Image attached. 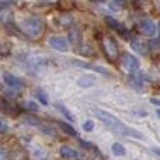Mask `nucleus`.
<instances>
[{
    "mask_svg": "<svg viewBox=\"0 0 160 160\" xmlns=\"http://www.w3.org/2000/svg\"><path fill=\"white\" fill-rule=\"evenodd\" d=\"M93 112H94V115H96L97 118H98L100 121L105 125V127L110 128V129L114 133H117V135L133 136V138H138V139H143V136H142L141 132H138V131H135V129H132V128L127 127V125H125L122 121H119L117 117L111 115V114L107 112V111L100 110V108H93Z\"/></svg>",
    "mask_w": 160,
    "mask_h": 160,
    "instance_id": "obj_1",
    "label": "nucleus"
},
{
    "mask_svg": "<svg viewBox=\"0 0 160 160\" xmlns=\"http://www.w3.org/2000/svg\"><path fill=\"white\" fill-rule=\"evenodd\" d=\"M20 28L28 38H38L44 31V21L38 16H30L22 20Z\"/></svg>",
    "mask_w": 160,
    "mask_h": 160,
    "instance_id": "obj_2",
    "label": "nucleus"
},
{
    "mask_svg": "<svg viewBox=\"0 0 160 160\" xmlns=\"http://www.w3.org/2000/svg\"><path fill=\"white\" fill-rule=\"evenodd\" d=\"M101 45H102V49H104V53L110 61L115 62L117 59L119 58V49H118V45H117L115 39L112 37H102L101 39Z\"/></svg>",
    "mask_w": 160,
    "mask_h": 160,
    "instance_id": "obj_3",
    "label": "nucleus"
},
{
    "mask_svg": "<svg viewBox=\"0 0 160 160\" xmlns=\"http://www.w3.org/2000/svg\"><path fill=\"white\" fill-rule=\"evenodd\" d=\"M121 68L127 70L131 75H135L141 68V62L136 56L131 55V53H122L121 55Z\"/></svg>",
    "mask_w": 160,
    "mask_h": 160,
    "instance_id": "obj_4",
    "label": "nucleus"
},
{
    "mask_svg": "<svg viewBox=\"0 0 160 160\" xmlns=\"http://www.w3.org/2000/svg\"><path fill=\"white\" fill-rule=\"evenodd\" d=\"M138 30L141 31L143 35L152 37V35H155L156 34V25L150 18L143 17V18H141L139 20V22H138Z\"/></svg>",
    "mask_w": 160,
    "mask_h": 160,
    "instance_id": "obj_5",
    "label": "nucleus"
},
{
    "mask_svg": "<svg viewBox=\"0 0 160 160\" xmlns=\"http://www.w3.org/2000/svg\"><path fill=\"white\" fill-rule=\"evenodd\" d=\"M105 22H107V25L110 28H112V30H115L117 32H119L122 37H127V28H125V25L122 24V22H119L118 20H115L114 17H111V16H107L105 17Z\"/></svg>",
    "mask_w": 160,
    "mask_h": 160,
    "instance_id": "obj_6",
    "label": "nucleus"
},
{
    "mask_svg": "<svg viewBox=\"0 0 160 160\" xmlns=\"http://www.w3.org/2000/svg\"><path fill=\"white\" fill-rule=\"evenodd\" d=\"M49 45L56 51H61V52H66L69 49V45L68 41L63 37H51L49 38Z\"/></svg>",
    "mask_w": 160,
    "mask_h": 160,
    "instance_id": "obj_7",
    "label": "nucleus"
},
{
    "mask_svg": "<svg viewBox=\"0 0 160 160\" xmlns=\"http://www.w3.org/2000/svg\"><path fill=\"white\" fill-rule=\"evenodd\" d=\"M3 80H4V83L10 88H21L22 86H24V83H22L21 79L14 76V75H11V73H8V72L3 73Z\"/></svg>",
    "mask_w": 160,
    "mask_h": 160,
    "instance_id": "obj_8",
    "label": "nucleus"
},
{
    "mask_svg": "<svg viewBox=\"0 0 160 160\" xmlns=\"http://www.w3.org/2000/svg\"><path fill=\"white\" fill-rule=\"evenodd\" d=\"M61 156L63 159H69V160L79 159V152L75 150L73 148L68 146V145H63V146H61Z\"/></svg>",
    "mask_w": 160,
    "mask_h": 160,
    "instance_id": "obj_9",
    "label": "nucleus"
},
{
    "mask_svg": "<svg viewBox=\"0 0 160 160\" xmlns=\"http://www.w3.org/2000/svg\"><path fill=\"white\" fill-rule=\"evenodd\" d=\"M131 47H132V49L135 51V52H138V53H146L149 45H146L143 41H141L139 38H132L131 39Z\"/></svg>",
    "mask_w": 160,
    "mask_h": 160,
    "instance_id": "obj_10",
    "label": "nucleus"
},
{
    "mask_svg": "<svg viewBox=\"0 0 160 160\" xmlns=\"http://www.w3.org/2000/svg\"><path fill=\"white\" fill-rule=\"evenodd\" d=\"M2 111L4 114H8V115H13V117H16L18 114V108L14 104H11V101H8L6 98L2 101Z\"/></svg>",
    "mask_w": 160,
    "mask_h": 160,
    "instance_id": "obj_11",
    "label": "nucleus"
},
{
    "mask_svg": "<svg viewBox=\"0 0 160 160\" xmlns=\"http://www.w3.org/2000/svg\"><path fill=\"white\" fill-rule=\"evenodd\" d=\"M68 37H69L70 44L79 45V42H80V30H79L78 25H73V27H70L69 32H68Z\"/></svg>",
    "mask_w": 160,
    "mask_h": 160,
    "instance_id": "obj_12",
    "label": "nucleus"
},
{
    "mask_svg": "<svg viewBox=\"0 0 160 160\" xmlns=\"http://www.w3.org/2000/svg\"><path fill=\"white\" fill-rule=\"evenodd\" d=\"M75 65H78V66H83L84 69H88V70H94V72L97 73H104V75H108V70L105 69V68H101V66H96V65H91V63H84V62H78L75 61L73 62Z\"/></svg>",
    "mask_w": 160,
    "mask_h": 160,
    "instance_id": "obj_13",
    "label": "nucleus"
},
{
    "mask_svg": "<svg viewBox=\"0 0 160 160\" xmlns=\"http://www.w3.org/2000/svg\"><path fill=\"white\" fill-rule=\"evenodd\" d=\"M129 84L132 86L133 88H136L138 91H142V87H143V79L139 75H131L129 76Z\"/></svg>",
    "mask_w": 160,
    "mask_h": 160,
    "instance_id": "obj_14",
    "label": "nucleus"
},
{
    "mask_svg": "<svg viewBox=\"0 0 160 160\" xmlns=\"http://www.w3.org/2000/svg\"><path fill=\"white\" fill-rule=\"evenodd\" d=\"M22 122L27 125H31V127H41V121L34 115H24L22 117Z\"/></svg>",
    "mask_w": 160,
    "mask_h": 160,
    "instance_id": "obj_15",
    "label": "nucleus"
},
{
    "mask_svg": "<svg viewBox=\"0 0 160 160\" xmlns=\"http://www.w3.org/2000/svg\"><path fill=\"white\" fill-rule=\"evenodd\" d=\"M58 22L61 25H70V27H73V18H72V16L70 14H68V13H63L62 16H59L58 17Z\"/></svg>",
    "mask_w": 160,
    "mask_h": 160,
    "instance_id": "obj_16",
    "label": "nucleus"
},
{
    "mask_svg": "<svg viewBox=\"0 0 160 160\" xmlns=\"http://www.w3.org/2000/svg\"><path fill=\"white\" fill-rule=\"evenodd\" d=\"M111 150H112V153L115 156H124L125 153H127V150H125V148L122 146L121 143H118V142H115V143H112V146H111Z\"/></svg>",
    "mask_w": 160,
    "mask_h": 160,
    "instance_id": "obj_17",
    "label": "nucleus"
},
{
    "mask_svg": "<svg viewBox=\"0 0 160 160\" xmlns=\"http://www.w3.org/2000/svg\"><path fill=\"white\" fill-rule=\"evenodd\" d=\"M58 124H59V127H61L62 129H63V132H66L68 135H70V136H76V131L73 129V128L70 127L69 124H66V122H62V121H59Z\"/></svg>",
    "mask_w": 160,
    "mask_h": 160,
    "instance_id": "obj_18",
    "label": "nucleus"
},
{
    "mask_svg": "<svg viewBox=\"0 0 160 160\" xmlns=\"http://www.w3.org/2000/svg\"><path fill=\"white\" fill-rule=\"evenodd\" d=\"M37 98H38L44 105H48V102H49V101H48L47 93H45L44 90H41V88H38V90H37Z\"/></svg>",
    "mask_w": 160,
    "mask_h": 160,
    "instance_id": "obj_19",
    "label": "nucleus"
},
{
    "mask_svg": "<svg viewBox=\"0 0 160 160\" xmlns=\"http://www.w3.org/2000/svg\"><path fill=\"white\" fill-rule=\"evenodd\" d=\"M56 108H58V110L61 111L62 114H63V117H66V118L69 119L70 122H72L73 119H75V118H73V115H72V114H70V111L68 110L66 107H63V105H62V104H58V105H56Z\"/></svg>",
    "mask_w": 160,
    "mask_h": 160,
    "instance_id": "obj_20",
    "label": "nucleus"
},
{
    "mask_svg": "<svg viewBox=\"0 0 160 160\" xmlns=\"http://www.w3.org/2000/svg\"><path fill=\"white\" fill-rule=\"evenodd\" d=\"M148 45H149V49L152 51L153 53H156V52H159L160 51V39H156V38L152 39Z\"/></svg>",
    "mask_w": 160,
    "mask_h": 160,
    "instance_id": "obj_21",
    "label": "nucleus"
},
{
    "mask_svg": "<svg viewBox=\"0 0 160 160\" xmlns=\"http://www.w3.org/2000/svg\"><path fill=\"white\" fill-rule=\"evenodd\" d=\"M79 143L82 145L84 149H88V150H93V152H96V153H98L100 155V152H98V149H97L96 146H94L93 143H88V142H84V141H82V139H79Z\"/></svg>",
    "mask_w": 160,
    "mask_h": 160,
    "instance_id": "obj_22",
    "label": "nucleus"
},
{
    "mask_svg": "<svg viewBox=\"0 0 160 160\" xmlns=\"http://www.w3.org/2000/svg\"><path fill=\"white\" fill-rule=\"evenodd\" d=\"M24 108L28 111H37L38 110V105L34 101H31V100H27V101H24Z\"/></svg>",
    "mask_w": 160,
    "mask_h": 160,
    "instance_id": "obj_23",
    "label": "nucleus"
},
{
    "mask_svg": "<svg viewBox=\"0 0 160 160\" xmlns=\"http://www.w3.org/2000/svg\"><path fill=\"white\" fill-rule=\"evenodd\" d=\"M93 80H91V78H82L78 82V84L79 86H82V87H90L91 84H93Z\"/></svg>",
    "mask_w": 160,
    "mask_h": 160,
    "instance_id": "obj_24",
    "label": "nucleus"
},
{
    "mask_svg": "<svg viewBox=\"0 0 160 160\" xmlns=\"http://www.w3.org/2000/svg\"><path fill=\"white\" fill-rule=\"evenodd\" d=\"M39 128H41L42 132L48 133V135H51V136H55V129H53L52 127H49V125H45V127H44V125H41Z\"/></svg>",
    "mask_w": 160,
    "mask_h": 160,
    "instance_id": "obj_25",
    "label": "nucleus"
},
{
    "mask_svg": "<svg viewBox=\"0 0 160 160\" xmlns=\"http://www.w3.org/2000/svg\"><path fill=\"white\" fill-rule=\"evenodd\" d=\"M93 128H94V124H93V121H90V119H87V121L83 124V129H84L86 132H90V131H93Z\"/></svg>",
    "mask_w": 160,
    "mask_h": 160,
    "instance_id": "obj_26",
    "label": "nucleus"
},
{
    "mask_svg": "<svg viewBox=\"0 0 160 160\" xmlns=\"http://www.w3.org/2000/svg\"><path fill=\"white\" fill-rule=\"evenodd\" d=\"M59 7H66V11L69 7H72V3H59Z\"/></svg>",
    "mask_w": 160,
    "mask_h": 160,
    "instance_id": "obj_27",
    "label": "nucleus"
},
{
    "mask_svg": "<svg viewBox=\"0 0 160 160\" xmlns=\"http://www.w3.org/2000/svg\"><path fill=\"white\" fill-rule=\"evenodd\" d=\"M150 102H152V104H155V105H160V100L155 98V97H152V98H150Z\"/></svg>",
    "mask_w": 160,
    "mask_h": 160,
    "instance_id": "obj_28",
    "label": "nucleus"
},
{
    "mask_svg": "<svg viewBox=\"0 0 160 160\" xmlns=\"http://www.w3.org/2000/svg\"><path fill=\"white\" fill-rule=\"evenodd\" d=\"M0 124H2V132L4 133V132H6V129H7V127H6V122L2 119V121H0Z\"/></svg>",
    "mask_w": 160,
    "mask_h": 160,
    "instance_id": "obj_29",
    "label": "nucleus"
},
{
    "mask_svg": "<svg viewBox=\"0 0 160 160\" xmlns=\"http://www.w3.org/2000/svg\"><path fill=\"white\" fill-rule=\"evenodd\" d=\"M153 153H156L158 156H160V149H158V148H153Z\"/></svg>",
    "mask_w": 160,
    "mask_h": 160,
    "instance_id": "obj_30",
    "label": "nucleus"
},
{
    "mask_svg": "<svg viewBox=\"0 0 160 160\" xmlns=\"http://www.w3.org/2000/svg\"><path fill=\"white\" fill-rule=\"evenodd\" d=\"M158 31H159V37H160V21H159V24H158Z\"/></svg>",
    "mask_w": 160,
    "mask_h": 160,
    "instance_id": "obj_31",
    "label": "nucleus"
},
{
    "mask_svg": "<svg viewBox=\"0 0 160 160\" xmlns=\"http://www.w3.org/2000/svg\"><path fill=\"white\" fill-rule=\"evenodd\" d=\"M156 114H158V115L160 117V110H158V111H156Z\"/></svg>",
    "mask_w": 160,
    "mask_h": 160,
    "instance_id": "obj_32",
    "label": "nucleus"
}]
</instances>
